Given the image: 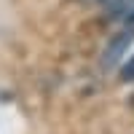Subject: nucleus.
Listing matches in <instances>:
<instances>
[{"label":"nucleus","instance_id":"1","mask_svg":"<svg viewBox=\"0 0 134 134\" xmlns=\"http://www.w3.org/2000/svg\"><path fill=\"white\" fill-rule=\"evenodd\" d=\"M134 43V30H129V32H121V35L110 43V46L105 48V57H102V64L105 67H113V64H118L121 62V57L126 54V48Z\"/></svg>","mask_w":134,"mask_h":134},{"label":"nucleus","instance_id":"2","mask_svg":"<svg viewBox=\"0 0 134 134\" xmlns=\"http://www.w3.org/2000/svg\"><path fill=\"white\" fill-rule=\"evenodd\" d=\"M110 14L115 19H121V21H126V24H131L134 21V0H115V5L110 8Z\"/></svg>","mask_w":134,"mask_h":134},{"label":"nucleus","instance_id":"3","mask_svg":"<svg viewBox=\"0 0 134 134\" xmlns=\"http://www.w3.org/2000/svg\"><path fill=\"white\" fill-rule=\"evenodd\" d=\"M121 78H124L126 83H134V54L124 62V67H121Z\"/></svg>","mask_w":134,"mask_h":134}]
</instances>
